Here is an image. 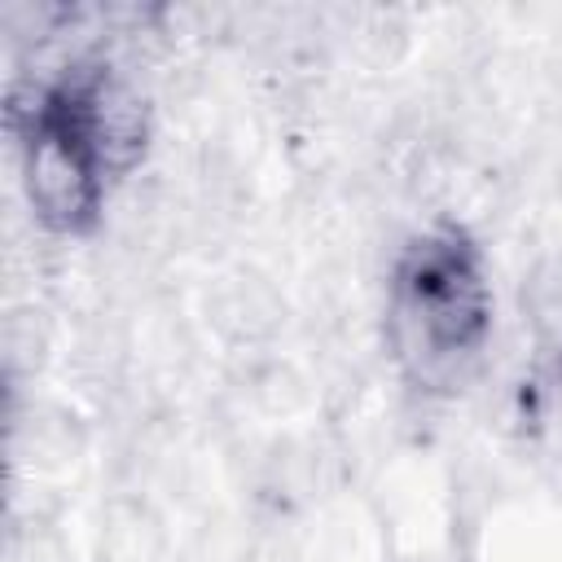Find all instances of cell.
Here are the masks:
<instances>
[{"mask_svg":"<svg viewBox=\"0 0 562 562\" xmlns=\"http://www.w3.org/2000/svg\"><path fill=\"white\" fill-rule=\"evenodd\" d=\"M26 198L44 228L79 237L101 220L110 176L132 145L119 92L97 61H70L13 105Z\"/></svg>","mask_w":562,"mask_h":562,"instance_id":"1","label":"cell"},{"mask_svg":"<svg viewBox=\"0 0 562 562\" xmlns=\"http://www.w3.org/2000/svg\"><path fill=\"white\" fill-rule=\"evenodd\" d=\"M386 334L400 369L422 391H452L492 329L483 250L465 224L439 220L408 237L391 268Z\"/></svg>","mask_w":562,"mask_h":562,"instance_id":"2","label":"cell"}]
</instances>
